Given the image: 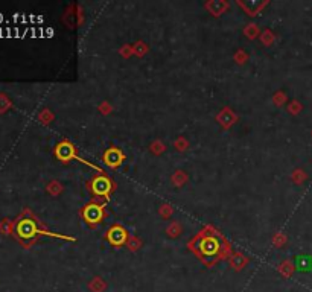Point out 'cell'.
Returning a JSON list of instances; mask_svg holds the SVG:
<instances>
[{"label":"cell","instance_id":"cell-1","mask_svg":"<svg viewBox=\"0 0 312 292\" xmlns=\"http://www.w3.org/2000/svg\"><path fill=\"white\" fill-rule=\"evenodd\" d=\"M189 250L194 251L201 262L212 266L218 260L226 259L229 256L230 245L227 244V240L224 239L222 234L215 232L214 228L207 227L191 240Z\"/></svg>","mask_w":312,"mask_h":292},{"label":"cell","instance_id":"cell-2","mask_svg":"<svg viewBox=\"0 0 312 292\" xmlns=\"http://www.w3.org/2000/svg\"><path fill=\"white\" fill-rule=\"evenodd\" d=\"M14 233L16 236L19 237L20 242L24 245V247H29L34 240H37V237H39L40 234H49V236H54V237H59V239H66V240H75L73 237H69V236H62V234H55V233H51V232H46V230H41V228L39 227V222H37L35 218L29 216V218H19V221L16 222V227H14Z\"/></svg>","mask_w":312,"mask_h":292},{"label":"cell","instance_id":"cell-3","mask_svg":"<svg viewBox=\"0 0 312 292\" xmlns=\"http://www.w3.org/2000/svg\"><path fill=\"white\" fill-rule=\"evenodd\" d=\"M87 187H89L93 198H96V199L101 198V199L107 201L110 198V195L113 194V190H115L116 186H115L113 178H110L105 172H99V174H96L93 176L92 181L89 183V186H87Z\"/></svg>","mask_w":312,"mask_h":292},{"label":"cell","instance_id":"cell-4","mask_svg":"<svg viewBox=\"0 0 312 292\" xmlns=\"http://www.w3.org/2000/svg\"><path fill=\"white\" fill-rule=\"evenodd\" d=\"M81 216L87 225L95 228L105 218V202H96V201L89 202V204L81 210Z\"/></svg>","mask_w":312,"mask_h":292},{"label":"cell","instance_id":"cell-5","mask_svg":"<svg viewBox=\"0 0 312 292\" xmlns=\"http://www.w3.org/2000/svg\"><path fill=\"white\" fill-rule=\"evenodd\" d=\"M55 157H57L59 161H62V163H67V161H70V160H79V161L85 163L87 166L93 168L98 174H99V172H104L102 169H99V168L93 166L92 163H89V161H85L84 158H81V157L77 154V148H75L69 140H62V142H59V143L55 146Z\"/></svg>","mask_w":312,"mask_h":292},{"label":"cell","instance_id":"cell-6","mask_svg":"<svg viewBox=\"0 0 312 292\" xmlns=\"http://www.w3.org/2000/svg\"><path fill=\"white\" fill-rule=\"evenodd\" d=\"M107 240H108V244L110 245H113V247H122L128 242V232L125 230V227L116 224L113 227H110V230L107 233Z\"/></svg>","mask_w":312,"mask_h":292},{"label":"cell","instance_id":"cell-7","mask_svg":"<svg viewBox=\"0 0 312 292\" xmlns=\"http://www.w3.org/2000/svg\"><path fill=\"white\" fill-rule=\"evenodd\" d=\"M125 161V154L119 148H110L104 152V163L108 168L116 169Z\"/></svg>","mask_w":312,"mask_h":292},{"label":"cell","instance_id":"cell-8","mask_svg":"<svg viewBox=\"0 0 312 292\" xmlns=\"http://www.w3.org/2000/svg\"><path fill=\"white\" fill-rule=\"evenodd\" d=\"M300 262H302L300 263V270H303V268L308 270L309 266H311V262H306V257H300Z\"/></svg>","mask_w":312,"mask_h":292}]
</instances>
